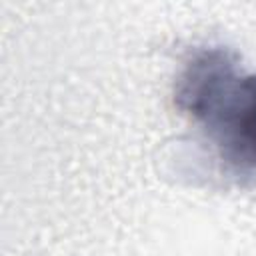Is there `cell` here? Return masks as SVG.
Masks as SVG:
<instances>
[{
	"label": "cell",
	"mask_w": 256,
	"mask_h": 256,
	"mask_svg": "<svg viewBox=\"0 0 256 256\" xmlns=\"http://www.w3.org/2000/svg\"><path fill=\"white\" fill-rule=\"evenodd\" d=\"M176 104L202 120L222 160L256 172V74H238L222 48L200 50L178 80Z\"/></svg>",
	"instance_id": "cell-1"
}]
</instances>
